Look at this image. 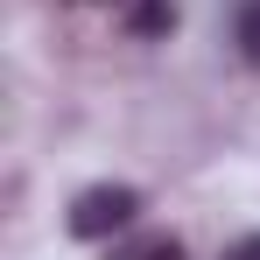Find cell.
Returning a JSON list of instances; mask_svg holds the SVG:
<instances>
[{
    "mask_svg": "<svg viewBox=\"0 0 260 260\" xmlns=\"http://www.w3.org/2000/svg\"><path fill=\"white\" fill-rule=\"evenodd\" d=\"M134 218H141V190L134 183H91L71 197V239H113V232H134Z\"/></svg>",
    "mask_w": 260,
    "mask_h": 260,
    "instance_id": "1",
    "label": "cell"
},
{
    "mask_svg": "<svg viewBox=\"0 0 260 260\" xmlns=\"http://www.w3.org/2000/svg\"><path fill=\"white\" fill-rule=\"evenodd\" d=\"M225 260H260V232H253V239H239V246H232Z\"/></svg>",
    "mask_w": 260,
    "mask_h": 260,
    "instance_id": "5",
    "label": "cell"
},
{
    "mask_svg": "<svg viewBox=\"0 0 260 260\" xmlns=\"http://www.w3.org/2000/svg\"><path fill=\"white\" fill-rule=\"evenodd\" d=\"M106 260H190V253H183L176 232H120L106 246Z\"/></svg>",
    "mask_w": 260,
    "mask_h": 260,
    "instance_id": "2",
    "label": "cell"
},
{
    "mask_svg": "<svg viewBox=\"0 0 260 260\" xmlns=\"http://www.w3.org/2000/svg\"><path fill=\"white\" fill-rule=\"evenodd\" d=\"M232 49L260 71V0H239V14H232Z\"/></svg>",
    "mask_w": 260,
    "mask_h": 260,
    "instance_id": "4",
    "label": "cell"
},
{
    "mask_svg": "<svg viewBox=\"0 0 260 260\" xmlns=\"http://www.w3.org/2000/svg\"><path fill=\"white\" fill-rule=\"evenodd\" d=\"M176 14H183L176 0H134L127 28H134V36H169V28H176Z\"/></svg>",
    "mask_w": 260,
    "mask_h": 260,
    "instance_id": "3",
    "label": "cell"
}]
</instances>
